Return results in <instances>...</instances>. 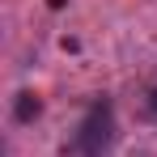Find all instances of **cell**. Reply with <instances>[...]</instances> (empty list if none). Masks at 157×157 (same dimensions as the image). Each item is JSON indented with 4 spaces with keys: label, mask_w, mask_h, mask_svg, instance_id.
<instances>
[{
    "label": "cell",
    "mask_w": 157,
    "mask_h": 157,
    "mask_svg": "<svg viewBox=\"0 0 157 157\" xmlns=\"http://www.w3.org/2000/svg\"><path fill=\"white\" fill-rule=\"evenodd\" d=\"M110 140H115V110H110L106 98H98V102L85 110L77 136H72V153L77 157H106Z\"/></svg>",
    "instance_id": "6da1fadb"
},
{
    "label": "cell",
    "mask_w": 157,
    "mask_h": 157,
    "mask_svg": "<svg viewBox=\"0 0 157 157\" xmlns=\"http://www.w3.org/2000/svg\"><path fill=\"white\" fill-rule=\"evenodd\" d=\"M38 110H43L38 94H30V89H26V94H17V102H13V119H17V123H30Z\"/></svg>",
    "instance_id": "7a4b0ae2"
}]
</instances>
